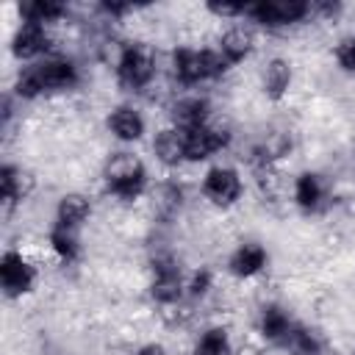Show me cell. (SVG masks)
I'll return each mask as SVG.
<instances>
[{"mask_svg": "<svg viewBox=\"0 0 355 355\" xmlns=\"http://www.w3.org/2000/svg\"><path fill=\"white\" fill-rule=\"evenodd\" d=\"M103 175H105L108 191L119 200H136L147 183V169L133 153H114Z\"/></svg>", "mask_w": 355, "mask_h": 355, "instance_id": "6da1fadb", "label": "cell"}, {"mask_svg": "<svg viewBox=\"0 0 355 355\" xmlns=\"http://www.w3.org/2000/svg\"><path fill=\"white\" fill-rule=\"evenodd\" d=\"M172 67H175L178 80H183V83H197V80L222 75L230 64L225 61V55H222L219 50H208V47H205V50L180 47V50H175V55H172Z\"/></svg>", "mask_w": 355, "mask_h": 355, "instance_id": "7a4b0ae2", "label": "cell"}, {"mask_svg": "<svg viewBox=\"0 0 355 355\" xmlns=\"http://www.w3.org/2000/svg\"><path fill=\"white\" fill-rule=\"evenodd\" d=\"M308 11H311V6L305 0H258V3L244 6L247 17H252L261 25H269V28L300 22Z\"/></svg>", "mask_w": 355, "mask_h": 355, "instance_id": "3957f363", "label": "cell"}, {"mask_svg": "<svg viewBox=\"0 0 355 355\" xmlns=\"http://www.w3.org/2000/svg\"><path fill=\"white\" fill-rule=\"evenodd\" d=\"M155 72V58L150 53V47L144 44H125V53L116 64V78L125 89H141L150 83Z\"/></svg>", "mask_w": 355, "mask_h": 355, "instance_id": "277c9868", "label": "cell"}, {"mask_svg": "<svg viewBox=\"0 0 355 355\" xmlns=\"http://www.w3.org/2000/svg\"><path fill=\"white\" fill-rule=\"evenodd\" d=\"M0 283H3L6 297H22L33 288L36 269L19 252H6L0 258Z\"/></svg>", "mask_w": 355, "mask_h": 355, "instance_id": "5b68a950", "label": "cell"}, {"mask_svg": "<svg viewBox=\"0 0 355 355\" xmlns=\"http://www.w3.org/2000/svg\"><path fill=\"white\" fill-rule=\"evenodd\" d=\"M202 194L214 205H233L241 197V178L233 166H211L202 180Z\"/></svg>", "mask_w": 355, "mask_h": 355, "instance_id": "8992f818", "label": "cell"}, {"mask_svg": "<svg viewBox=\"0 0 355 355\" xmlns=\"http://www.w3.org/2000/svg\"><path fill=\"white\" fill-rule=\"evenodd\" d=\"M183 136H186V161H205L227 144V133L219 128H211V125L186 130Z\"/></svg>", "mask_w": 355, "mask_h": 355, "instance_id": "52a82bcc", "label": "cell"}, {"mask_svg": "<svg viewBox=\"0 0 355 355\" xmlns=\"http://www.w3.org/2000/svg\"><path fill=\"white\" fill-rule=\"evenodd\" d=\"M33 69H36L44 92H64L78 83V69L67 58H47L42 64H36Z\"/></svg>", "mask_w": 355, "mask_h": 355, "instance_id": "ba28073f", "label": "cell"}, {"mask_svg": "<svg viewBox=\"0 0 355 355\" xmlns=\"http://www.w3.org/2000/svg\"><path fill=\"white\" fill-rule=\"evenodd\" d=\"M150 294L155 302H178L180 294H183V277H180V269L172 263V261H158L155 263V277L150 283Z\"/></svg>", "mask_w": 355, "mask_h": 355, "instance_id": "9c48e42d", "label": "cell"}, {"mask_svg": "<svg viewBox=\"0 0 355 355\" xmlns=\"http://www.w3.org/2000/svg\"><path fill=\"white\" fill-rule=\"evenodd\" d=\"M50 44V36L44 31V25L39 22H22L11 39V53L17 58H36L39 53H44Z\"/></svg>", "mask_w": 355, "mask_h": 355, "instance_id": "30bf717a", "label": "cell"}, {"mask_svg": "<svg viewBox=\"0 0 355 355\" xmlns=\"http://www.w3.org/2000/svg\"><path fill=\"white\" fill-rule=\"evenodd\" d=\"M263 266H266V250L261 244H255V241H247V244L236 247L233 255H230V261H227V269L236 277H252Z\"/></svg>", "mask_w": 355, "mask_h": 355, "instance_id": "8fae6325", "label": "cell"}, {"mask_svg": "<svg viewBox=\"0 0 355 355\" xmlns=\"http://www.w3.org/2000/svg\"><path fill=\"white\" fill-rule=\"evenodd\" d=\"M153 150H155V158L166 166H178L180 161H186V136L183 130L178 128H164L155 133V141H153Z\"/></svg>", "mask_w": 355, "mask_h": 355, "instance_id": "7c38bea8", "label": "cell"}, {"mask_svg": "<svg viewBox=\"0 0 355 355\" xmlns=\"http://www.w3.org/2000/svg\"><path fill=\"white\" fill-rule=\"evenodd\" d=\"M108 130L119 139V141H139L144 133V119L136 108L130 105H119L111 111L108 116Z\"/></svg>", "mask_w": 355, "mask_h": 355, "instance_id": "4fadbf2b", "label": "cell"}, {"mask_svg": "<svg viewBox=\"0 0 355 355\" xmlns=\"http://www.w3.org/2000/svg\"><path fill=\"white\" fill-rule=\"evenodd\" d=\"M33 189V175L25 169H17L11 164H6L0 169V197L6 205H14L17 200H25Z\"/></svg>", "mask_w": 355, "mask_h": 355, "instance_id": "5bb4252c", "label": "cell"}, {"mask_svg": "<svg viewBox=\"0 0 355 355\" xmlns=\"http://www.w3.org/2000/svg\"><path fill=\"white\" fill-rule=\"evenodd\" d=\"M172 122H175V128L183 130V133L208 125V103L200 100V97L178 100V103L172 105Z\"/></svg>", "mask_w": 355, "mask_h": 355, "instance_id": "9a60e30c", "label": "cell"}, {"mask_svg": "<svg viewBox=\"0 0 355 355\" xmlns=\"http://www.w3.org/2000/svg\"><path fill=\"white\" fill-rule=\"evenodd\" d=\"M252 42H255V39H252V31H250V28H244V25H233V28H227V31L222 33L219 53L225 55L227 64H239V61H244V58L250 55Z\"/></svg>", "mask_w": 355, "mask_h": 355, "instance_id": "2e32d148", "label": "cell"}, {"mask_svg": "<svg viewBox=\"0 0 355 355\" xmlns=\"http://www.w3.org/2000/svg\"><path fill=\"white\" fill-rule=\"evenodd\" d=\"M89 214H92V205L83 194H64L55 208V225L75 230L89 219Z\"/></svg>", "mask_w": 355, "mask_h": 355, "instance_id": "e0dca14e", "label": "cell"}, {"mask_svg": "<svg viewBox=\"0 0 355 355\" xmlns=\"http://www.w3.org/2000/svg\"><path fill=\"white\" fill-rule=\"evenodd\" d=\"M291 319H288V313L283 311V308H277V305H266L263 311H261V322H258V330H261V336L266 338V341H277V344H283L286 338H288V333H291Z\"/></svg>", "mask_w": 355, "mask_h": 355, "instance_id": "ac0fdd59", "label": "cell"}, {"mask_svg": "<svg viewBox=\"0 0 355 355\" xmlns=\"http://www.w3.org/2000/svg\"><path fill=\"white\" fill-rule=\"evenodd\" d=\"M291 86V64L286 58H272L263 69V92L269 100H280Z\"/></svg>", "mask_w": 355, "mask_h": 355, "instance_id": "d6986e66", "label": "cell"}, {"mask_svg": "<svg viewBox=\"0 0 355 355\" xmlns=\"http://www.w3.org/2000/svg\"><path fill=\"white\" fill-rule=\"evenodd\" d=\"M322 197H324V186H322L319 175L302 172L297 178V183H294V200H297V205L305 208V211H313L322 202Z\"/></svg>", "mask_w": 355, "mask_h": 355, "instance_id": "ffe728a7", "label": "cell"}, {"mask_svg": "<svg viewBox=\"0 0 355 355\" xmlns=\"http://www.w3.org/2000/svg\"><path fill=\"white\" fill-rule=\"evenodd\" d=\"M19 14H22L25 22H39V25H44V22L58 19V17L64 14V6L55 3V0H31V3H22V6H19Z\"/></svg>", "mask_w": 355, "mask_h": 355, "instance_id": "44dd1931", "label": "cell"}, {"mask_svg": "<svg viewBox=\"0 0 355 355\" xmlns=\"http://www.w3.org/2000/svg\"><path fill=\"white\" fill-rule=\"evenodd\" d=\"M194 355H233L227 330H225V327H211V330H205V333L200 336L197 347H194Z\"/></svg>", "mask_w": 355, "mask_h": 355, "instance_id": "7402d4cb", "label": "cell"}, {"mask_svg": "<svg viewBox=\"0 0 355 355\" xmlns=\"http://www.w3.org/2000/svg\"><path fill=\"white\" fill-rule=\"evenodd\" d=\"M50 247H53V252H55L61 261H75L78 252H80L75 230L61 227V225H55V227L50 230Z\"/></svg>", "mask_w": 355, "mask_h": 355, "instance_id": "603a6c76", "label": "cell"}, {"mask_svg": "<svg viewBox=\"0 0 355 355\" xmlns=\"http://www.w3.org/2000/svg\"><path fill=\"white\" fill-rule=\"evenodd\" d=\"M288 347L291 355H322V347L319 341L313 338V333H308L305 327H291L288 338L283 341Z\"/></svg>", "mask_w": 355, "mask_h": 355, "instance_id": "cb8c5ba5", "label": "cell"}, {"mask_svg": "<svg viewBox=\"0 0 355 355\" xmlns=\"http://www.w3.org/2000/svg\"><path fill=\"white\" fill-rule=\"evenodd\" d=\"M17 94L19 97H25V100H33V97H39L44 89H42V80H39V75H36V69L33 67H28L19 78H17Z\"/></svg>", "mask_w": 355, "mask_h": 355, "instance_id": "d4e9b609", "label": "cell"}, {"mask_svg": "<svg viewBox=\"0 0 355 355\" xmlns=\"http://www.w3.org/2000/svg\"><path fill=\"white\" fill-rule=\"evenodd\" d=\"M333 55H336V61H338V67L344 72H355V36H344L336 44Z\"/></svg>", "mask_w": 355, "mask_h": 355, "instance_id": "484cf974", "label": "cell"}, {"mask_svg": "<svg viewBox=\"0 0 355 355\" xmlns=\"http://www.w3.org/2000/svg\"><path fill=\"white\" fill-rule=\"evenodd\" d=\"M244 6L247 3H216V0H211L208 3V11L216 14V17H241L244 14Z\"/></svg>", "mask_w": 355, "mask_h": 355, "instance_id": "4316f807", "label": "cell"}, {"mask_svg": "<svg viewBox=\"0 0 355 355\" xmlns=\"http://www.w3.org/2000/svg\"><path fill=\"white\" fill-rule=\"evenodd\" d=\"M208 286H211V272H208V269L194 272V277H191V283H189L191 294H194V297H202V294L208 291Z\"/></svg>", "mask_w": 355, "mask_h": 355, "instance_id": "83f0119b", "label": "cell"}, {"mask_svg": "<svg viewBox=\"0 0 355 355\" xmlns=\"http://www.w3.org/2000/svg\"><path fill=\"white\" fill-rule=\"evenodd\" d=\"M136 355H164V349H161L158 344H147V347H141Z\"/></svg>", "mask_w": 355, "mask_h": 355, "instance_id": "f1b7e54d", "label": "cell"}, {"mask_svg": "<svg viewBox=\"0 0 355 355\" xmlns=\"http://www.w3.org/2000/svg\"><path fill=\"white\" fill-rule=\"evenodd\" d=\"M239 355H258V349H252V347H241Z\"/></svg>", "mask_w": 355, "mask_h": 355, "instance_id": "f546056e", "label": "cell"}]
</instances>
